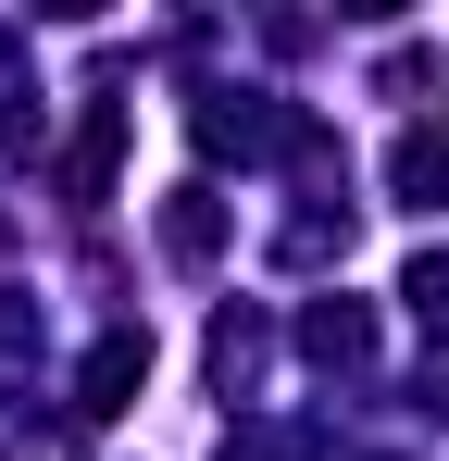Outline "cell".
Instances as JSON below:
<instances>
[{
  "mask_svg": "<svg viewBox=\"0 0 449 461\" xmlns=\"http://www.w3.org/2000/svg\"><path fill=\"white\" fill-rule=\"evenodd\" d=\"M299 349L337 362V375H362V362H374V312L362 300H312V312H299Z\"/></svg>",
  "mask_w": 449,
  "mask_h": 461,
  "instance_id": "obj_3",
  "label": "cell"
},
{
  "mask_svg": "<svg viewBox=\"0 0 449 461\" xmlns=\"http://www.w3.org/2000/svg\"><path fill=\"white\" fill-rule=\"evenodd\" d=\"M113 150H125V100H87V125H75V162H63L75 212H100V200H113Z\"/></svg>",
  "mask_w": 449,
  "mask_h": 461,
  "instance_id": "obj_2",
  "label": "cell"
},
{
  "mask_svg": "<svg viewBox=\"0 0 449 461\" xmlns=\"http://www.w3.org/2000/svg\"><path fill=\"white\" fill-rule=\"evenodd\" d=\"M162 249H175V262H213L224 249V200L213 187H175V200H162Z\"/></svg>",
  "mask_w": 449,
  "mask_h": 461,
  "instance_id": "obj_5",
  "label": "cell"
},
{
  "mask_svg": "<svg viewBox=\"0 0 449 461\" xmlns=\"http://www.w3.org/2000/svg\"><path fill=\"white\" fill-rule=\"evenodd\" d=\"M399 300H412V324H425V337H449V249H425V262L399 275Z\"/></svg>",
  "mask_w": 449,
  "mask_h": 461,
  "instance_id": "obj_7",
  "label": "cell"
},
{
  "mask_svg": "<svg viewBox=\"0 0 449 461\" xmlns=\"http://www.w3.org/2000/svg\"><path fill=\"white\" fill-rule=\"evenodd\" d=\"M224 461H325L312 424H224Z\"/></svg>",
  "mask_w": 449,
  "mask_h": 461,
  "instance_id": "obj_6",
  "label": "cell"
},
{
  "mask_svg": "<svg viewBox=\"0 0 449 461\" xmlns=\"http://www.w3.org/2000/svg\"><path fill=\"white\" fill-rule=\"evenodd\" d=\"M387 187H399L412 212H437V200H449V138H437V125H412V138L387 150Z\"/></svg>",
  "mask_w": 449,
  "mask_h": 461,
  "instance_id": "obj_4",
  "label": "cell"
},
{
  "mask_svg": "<svg viewBox=\"0 0 449 461\" xmlns=\"http://www.w3.org/2000/svg\"><path fill=\"white\" fill-rule=\"evenodd\" d=\"M138 386H150V324H113V337L87 349V375H75V411H87V424H113Z\"/></svg>",
  "mask_w": 449,
  "mask_h": 461,
  "instance_id": "obj_1",
  "label": "cell"
}]
</instances>
